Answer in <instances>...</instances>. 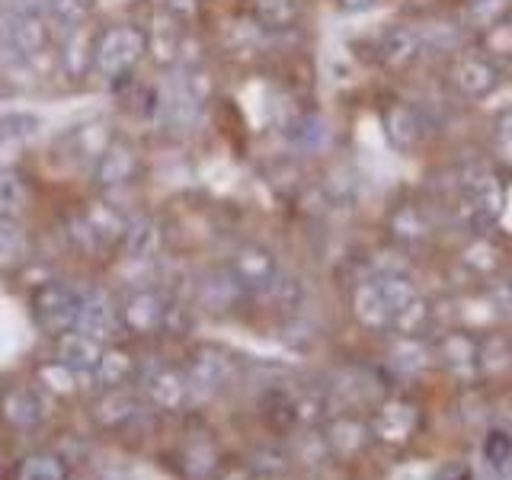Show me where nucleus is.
<instances>
[{
  "mask_svg": "<svg viewBox=\"0 0 512 480\" xmlns=\"http://www.w3.org/2000/svg\"><path fill=\"white\" fill-rule=\"evenodd\" d=\"M336 4H340V10H346V13H362L368 7H375V0H336Z\"/></svg>",
  "mask_w": 512,
  "mask_h": 480,
  "instance_id": "a878e982",
  "label": "nucleus"
},
{
  "mask_svg": "<svg viewBox=\"0 0 512 480\" xmlns=\"http://www.w3.org/2000/svg\"><path fill=\"white\" fill-rule=\"evenodd\" d=\"M509 439L503 436V432H490V442H487V455L493 458V461H503L506 455H509Z\"/></svg>",
  "mask_w": 512,
  "mask_h": 480,
  "instance_id": "393cba45",
  "label": "nucleus"
},
{
  "mask_svg": "<svg viewBox=\"0 0 512 480\" xmlns=\"http://www.w3.org/2000/svg\"><path fill=\"white\" fill-rule=\"evenodd\" d=\"M301 4L298 0H247V13L250 20L260 29H288L295 26Z\"/></svg>",
  "mask_w": 512,
  "mask_h": 480,
  "instance_id": "9d476101",
  "label": "nucleus"
},
{
  "mask_svg": "<svg viewBox=\"0 0 512 480\" xmlns=\"http://www.w3.org/2000/svg\"><path fill=\"white\" fill-rule=\"evenodd\" d=\"M138 170H141V157L132 144L112 141L109 148L100 154V160H96V183L109 186V189L128 186L138 176Z\"/></svg>",
  "mask_w": 512,
  "mask_h": 480,
  "instance_id": "423d86ee",
  "label": "nucleus"
},
{
  "mask_svg": "<svg viewBox=\"0 0 512 480\" xmlns=\"http://www.w3.org/2000/svg\"><path fill=\"white\" fill-rule=\"evenodd\" d=\"M381 128H384V138H388V144L397 154H413L423 144V135H426L420 112L407 103H391L388 109H384Z\"/></svg>",
  "mask_w": 512,
  "mask_h": 480,
  "instance_id": "39448f33",
  "label": "nucleus"
},
{
  "mask_svg": "<svg viewBox=\"0 0 512 480\" xmlns=\"http://www.w3.org/2000/svg\"><path fill=\"white\" fill-rule=\"evenodd\" d=\"M160 7H164L167 16H173V20H192L199 10V0H157Z\"/></svg>",
  "mask_w": 512,
  "mask_h": 480,
  "instance_id": "b1692460",
  "label": "nucleus"
},
{
  "mask_svg": "<svg viewBox=\"0 0 512 480\" xmlns=\"http://www.w3.org/2000/svg\"><path fill=\"white\" fill-rule=\"evenodd\" d=\"M420 48H423V36L420 29H413L407 23H394L388 26L378 36L375 42V52H378V61L384 64V68L391 71H404L410 68V64L420 58Z\"/></svg>",
  "mask_w": 512,
  "mask_h": 480,
  "instance_id": "20e7f679",
  "label": "nucleus"
},
{
  "mask_svg": "<svg viewBox=\"0 0 512 480\" xmlns=\"http://www.w3.org/2000/svg\"><path fill=\"white\" fill-rule=\"evenodd\" d=\"M148 55V32L135 23H112L93 39L90 74L100 80H122Z\"/></svg>",
  "mask_w": 512,
  "mask_h": 480,
  "instance_id": "f257e3e1",
  "label": "nucleus"
},
{
  "mask_svg": "<svg viewBox=\"0 0 512 480\" xmlns=\"http://www.w3.org/2000/svg\"><path fill=\"white\" fill-rule=\"evenodd\" d=\"M436 352L445 365L452 368H464V365H474L480 356V346L471 333H461V330H448L442 333V340L436 343Z\"/></svg>",
  "mask_w": 512,
  "mask_h": 480,
  "instance_id": "ddd939ff",
  "label": "nucleus"
},
{
  "mask_svg": "<svg viewBox=\"0 0 512 480\" xmlns=\"http://www.w3.org/2000/svg\"><path fill=\"white\" fill-rule=\"evenodd\" d=\"M493 154L500 164L512 167V112H503L493 125Z\"/></svg>",
  "mask_w": 512,
  "mask_h": 480,
  "instance_id": "412c9836",
  "label": "nucleus"
},
{
  "mask_svg": "<svg viewBox=\"0 0 512 480\" xmlns=\"http://www.w3.org/2000/svg\"><path fill=\"white\" fill-rule=\"evenodd\" d=\"M509 13H512V0H464V20L480 32L509 20Z\"/></svg>",
  "mask_w": 512,
  "mask_h": 480,
  "instance_id": "2eb2a0df",
  "label": "nucleus"
},
{
  "mask_svg": "<svg viewBox=\"0 0 512 480\" xmlns=\"http://www.w3.org/2000/svg\"><path fill=\"white\" fill-rule=\"evenodd\" d=\"M36 308H39V314L48 320V324H55V327H61V324H68V320H74L77 317V301H74V295L68 292V288H61V285H48V288H42L39 292V298H36Z\"/></svg>",
  "mask_w": 512,
  "mask_h": 480,
  "instance_id": "f8f14e48",
  "label": "nucleus"
},
{
  "mask_svg": "<svg viewBox=\"0 0 512 480\" xmlns=\"http://www.w3.org/2000/svg\"><path fill=\"white\" fill-rule=\"evenodd\" d=\"M29 189L16 170H0V218H20L26 212Z\"/></svg>",
  "mask_w": 512,
  "mask_h": 480,
  "instance_id": "4468645a",
  "label": "nucleus"
},
{
  "mask_svg": "<svg viewBox=\"0 0 512 480\" xmlns=\"http://www.w3.org/2000/svg\"><path fill=\"white\" fill-rule=\"evenodd\" d=\"M413 407L407 404H388V407H381L375 413V420H372V432L381 439H388L391 436V429L397 432V439H407V432L413 429Z\"/></svg>",
  "mask_w": 512,
  "mask_h": 480,
  "instance_id": "f3484780",
  "label": "nucleus"
},
{
  "mask_svg": "<svg viewBox=\"0 0 512 480\" xmlns=\"http://www.w3.org/2000/svg\"><path fill=\"white\" fill-rule=\"evenodd\" d=\"M432 327H436V311L429 308V301H423L416 295L410 304H404L394 317H391V330L404 340H416V336H426Z\"/></svg>",
  "mask_w": 512,
  "mask_h": 480,
  "instance_id": "9b49d317",
  "label": "nucleus"
},
{
  "mask_svg": "<svg viewBox=\"0 0 512 480\" xmlns=\"http://www.w3.org/2000/svg\"><path fill=\"white\" fill-rule=\"evenodd\" d=\"M378 288H381V295L384 301H388V311L391 317L404 308V304H410L416 298V288L407 276H400V272H388V276H381L378 279Z\"/></svg>",
  "mask_w": 512,
  "mask_h": 480,
  "instance_id": "a211bd4d",
  "label": "nucleus"
},
{
  "mask_svg": "<svg viewBox=\"0 0 512 480\" xmlns=\"http://www.w3.org/2000/svg\"><path fill=\"white\" fill-rule=\"evenodd\" d=\"M509 288H512V279H509Z\"/></svg>",
  "mask_w": 512,
  "mask_h": 480,
  "instance_id": "bb28decb",
  "label": "nucleus"
},
{
  "mask_svg": "<svg viewBox=\"0 0 512 480\" xmlns=\"http://www.w3.org/2000/svg\"><path fill=\"white\" fill-rule=\"evenodd\" d=\"M234 279L250 288H266L276 282V260L266 247L247 244L234 253Z\"/></svg>",
  "mask_w": 512,
  "mask_h": 480,
  "instance_id": "0eeeda50",
  "label": "nucleus"
},
{
  "mask_svg": "<svg viewBox=\"0 0 512 480\" xmlns=\"http://www.w3.org/2000/svg\"><path fill=\"white\" fill-rule=\"evenodd\" d=\"M125 240H128V247H132V253H148L157 240V231L148 218H138L125 224Z\"/></svg>",
  "mask_w": 512,
  "mask_h": 480,
  "instance_id": "4be33fe9",
  "label": "nucleus"
},
{
  "mask_svg": "<svg viewBox=\"0 0 512 480\" xmlns=\"http://www.w3.org/2000/svg\"><path fill=\"white\" fill-rule=\"evenodd\" d=\"M90 7H93V0H48V7H45L42 16L48 23L61 26V29L77 32L90 16Z\"/></svg>",
  "mask_w": 512,
  "mask_h": 480,
  "instance_id": "dca6fc26",
  "label": "nucleus"
},
{
  "mask_svg": "<svg viewBox=\"0 0 512 480\" xmlns=\"http://www.w3.org/2000/svg\"><path fill=\"white\" fill-rule=\"evenodd\" d=\"M48 23L39 13H16L0 7V58L26 61L45 52Z\"/></svg>",
  "mask_w": 512,
  "mask_h": 480,
  "instance_id": "f03ea898",
  "label": "nucleus"
},
{
  "mask_svg": "<svg viewBox=\"0 0 512 480\" xmlns=\"http://www.w3.org/2000/svg\"><path fill=\"white\" fill-rule=\"evenodd\" d=\"M448 80L464 100H487L500 87V61H493L484 52H461L448 64Z\"/></svg>",
  "mask_w": 512,
  "mask_h": 480,
  "instance_id": "7ed1b4c3",
  "label": "nucleus"
},
{
  "mask_svg": "<svg viewBox=\"0 0 512 480\" xmlns=\"http://www.w3.org/2000/svg\"><path fill=\"white\" fill-rule=\"evenodd\" d=\"M388 228H391V237L400 247H416L429 237V221L423 215V208H416L410 202L394 208L391 218H388Z\"/></svg>",
  "mask_w": 512,
  "mask_h": 480,
  "instance_id": "1a4fd4ad",
  "label": "nucleus"
},
{
  "mask_svg": "<svg viewBox=\"0 0 512 480\" xmlns=\"http://www.w3.org/2000/svg\"><path fill=\"white\" fill-rule=\"evenodd\" d=\"M484 55H490L493 61L512 58V20H503L490 29H484Z\"/></svg>",
  "mask_w": 512,
  "mask_h": 480,
  "instance_id": "aec40b11",
  "label": "nucleus"
},
{
  "mask_svg": "<svg viewBox=\"0 0 512 480\" xmlns=\"http://www.w3.org/2000/svg\"><path fill=\"white\" fill-rule=\"evenodd\" d=\"M352 311H356L359 324L368 330H391V311L378 288V279L356 285V292H352Z\"/></svg>",
  "mask_w": 512,
  "mask_h": 480,
  "instance_id": "6e6552de",
  "label": "nucleus"
},
{
  "mask_svg": "<svg viewBox=\"0 0 512 480\" xmlns=\"http://www.w3.org/2000/svg\"><path fill=\"white\" fill-rule=\"evenodd\" d=\"M183 52V36L180 29H160V32H148V55L160 64H170L176 61Z\"/></svg>",
  "mask_w": 512,
  "mask_h": 480,
  "instance_id": "6ab92c4d",
  "label": "nucleus"
},
{
  "mask_svg": "<svg viewBox=\"0 0 512 480\" xmlns=\"http://www.w3.org/2000/svg\"><path fill=\"white\" fill-rule=\"evenodd\" d=\"M39 128L36 116H26V112H13V116H0V138H23L32 135Z\"/></svg>",
  "mask_w": 512,
  "mask_h": 480,
  "instance_id": "5701e85b",
  "label": "nucleus"
}]
</instances>
